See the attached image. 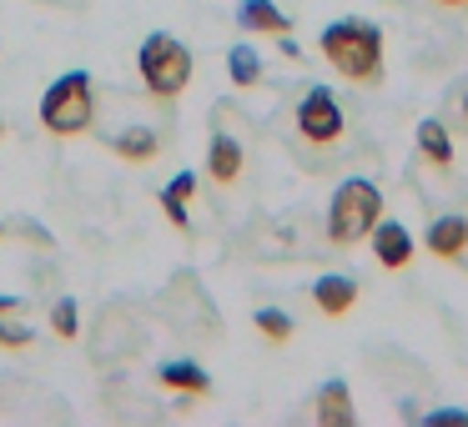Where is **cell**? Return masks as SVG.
<instances>
[{"mask_svg":"<svg viewBox=\"0 0 468 427\" xmlns=\"http://www.w3.org/2000/svg\"><path fill=\"white\" fill-rule=\"evenodd\" d=\"M242 166H247V151L237 146V136H212V151H207V176H212L217 186H237Z\"/></svg>","mask_w":468,"mask_h":427,"instance_id":"8","label":"cell"},{"mask_svg":"<svg viewBox=\"0 0 468 427\" xmlns=\"http://www.w3.org/2000/svg\"><path fill=\"white\" fill-rule=\"evenodd\" d=\"M428 422H468V412H458V407H438V412H428Z\"/></svg>","mask_w":468,"mask_h":427,"instance_id":"22","label":"cell"},{"mask_svg":"<svg viewBox=\"0 0 468 427\" xmlns=\"http://www.w3.org/2000/svg\"><path fill=\"white\" fill-rule=\"evenodd\" d=\"M438 5H448V11H468V0H438Z\"/></svg>","mask_w":468,"mask_h":427,"instance_id":"24","label":"cell"},{"mask_svg":"<svg viewBox=\"0 0 468 427\" xmlns=\"http://www.w3.org/2000/svg\"><path fill=\"white\" fill-rule=\"evenodd\" d=\"M237 26L262 31V36H287V31H292V21L277 11L272 0H242V5H237Z\"/></svg>","mask_w":468,"mask_h":427,"instance_id":"11","label":"cell"},{"mask_svg":"<svg viewBox=\"0 0 468 427\" xmlns=\"http://www.w3.org/2000/svg\"><path fill=\"white\" fill-rule=\"evenodd\" d=\"M156 202H162V212L172 216L176 232H186V226H192V216H186V206H182V202H172V196H156Z\"/></svg>","mask_w":468,"mask_h":427,"instance_id":"20","label":"cell"},{"mask_svg":"<svg viewBox=\"0 0 468 427\" xmlns=\"http://www.w3.org/2000/svg\"><path fill=\"white\" fill-rule=\"evenodd\" d=\"M343 106H337V96L327 91V86H313V91H303V101H297V136H303L307 146H337L343 141Z\"/></svg>","mask_w":468,"mask_h":427,"instance_id":"5","label":"cell"},{"mask_svg":"<svg viewBox=\"0 0 468 427\" xmlns=\"http://www.w3.org/2000/svg\"><path fill=\"white\" fill-rule=\"evenodd\" d=\"M0 347H5V352H26V347H31V332H26L21 322H11V317H0Z\"/></svg>","mask_w":468,"mask_h":427,"instance_id":"18","label":"cell"},{"mask_svg":"<svg viewBox=\"0 0 468 427\" xmlns=\"http://www.w3.org/2000/svg\"><path fill=\"white\" fill-rule=\"evenodd\" d=\"M51 332L66 337V342L81 332V312H76V302H56V307H51Z\"/></svg>","mask_w":468,"mask_h":427,"instance_id":"17","label":"cell"},{"mask_svg":"<svg viewBox=\"0 0 468 427\" xmlns=\"http://www.w3.org/2000/svg\"><path fill=\"white\" fill-rule=\"evenodd\" d=\"M448 106H453V121H458V126H463V131H468V81H463V86H458V91H453V101H448Z\"/></svg>","mask_w":468,"mask_h":427,"instance_id":"21","label":"cell"},{"mask_svg":"<svg viewBox=\"0 0 468 427\" xmlns=\"http://www.w3.org/2000/svg\"><path fill=\"white\" fill-rule=\"evenodd\" d=\"M96 121V86L86 71H66L41 96V126L51 136H86Z\"/></svg>","mask_w":468,"mask_h":427,"instance_id":"3","label":"cell"},{"mask_svg":"<svg viewBox=\"0 0 468 427\" xmlns=\"http://www.w3.org/2000/svg\"><path fill=\"white\" fill-rule=\"evenodd\" d=\"M21 312V302H16V297H0V317H16Z\"/></svg>","mask_w":468,"mask_h":427,"instance_id":"23","label":"cell"},{"mask_svg":"<svg viewBox=\"0 0 468 427\" xmlns=\"http://www.w3.org/2000/svg\"><path fill=\"white\" fill-rule=\"evenodd\" d=\"M252 322H257V332H262L272 347L292 342V317H287V312H272V307H262V312H257Z\"/></svg>","mask_w":468,"mask_h":427,"instance_id":"16","label":"cell"},{"mask_svg":"<svg viewBox=\"0 0 468 427\" xmlns=\"http://www.w3.org/2000/svg\"><path fill=\"white\" fill-rule=\"evenodd\" d=\"M162 196H172V202H182V206H186V202L197 196V172H176L172 182H166V192H162Z\"/></svg>","mask_w":468,"mask_h":427,"instance_id":"19","label":"cell"},{"mask_svg":"<svg viewBox=\"0 0 468 427\" xmlns=\"http://www.w3.org/2000/svg\"><path fill=\"white\" fill-rule=\"evenodd\" d=\"M156 382L172 387V392H186V397L212 392V377H207V367H197V362H166L162 372H156Z\"/></svg>","mask_w":468,"mask_h":427,"instance_id":"14","label":"cell"},{"mask_svg":"<svg viewBox=\"0 0 468 427\" xmlns=\"http://www.w3.org/2000/svg\"><path fill=\"white\" fill-rule=\"evenodd\" d=\"M428 252H433L438 262H458V256L468 252V222L463 216H438V222L428 226Z\"/></svg>","mask_w":468,"mask_h":427,"instance_id":"9","label":"cell"},{"mask_svg":"<svg viewBox=\"0 0 468 427\" xmlns=\"http://www.w3.org/2000/svg\"><path fill=\"white\" fill-rule=\"evenodd\" d=\"M0 141H5V126H0Z\"/></svg>","mask_w":468,"mask_h":427,"instance_id":"25","label":"cell"},{"mask_svg":"<svg viewBox=\"0 0 468 427\" xmlns=\"http://www.w3.org/2000/svg\"><path fill=\"white\" fill-rule=\"evenodd\" d=\"M418 156H423V161H433L438 172H448V166H453V136H448V121H438V116L418 121Z\"/></svg>","mask_w":468,"mask_h":427,"instance_id":"10","label":"cell"},{"mask_svg":"<svg viewBox=\"0 0 468 427\" xmlns=\"http://www.w3.org/2000/svg\"><path fill=\"white\" fill-rule=\"evenodd\" d=\"M106 146H112L122 161H152V156L162 151V136H156L152 126H126V131H116Z\"/></svg>","mask_w":468,"mask_h":427,"instance_id":"12","label":"cell"},{"mask_svg":"<svg viewBox=\"0 0 468 427\" xmlns=\"http://www.w3.org/2000/svg\"><path fill=\"white\" fill-rule=\"evenodd\" d=\"M317 46H323L327 66H333L343 81H353V86H378L383 81V31H378L373 21L343 16V21H333L323 36H317Z\"/></svg>","mask_w":468,"mask_h":427,"instance_id":"1","label":"cell"},{"mask_svg":"<svg viewBox=\"0 0 468 427\" xmlns=\"http://www.w3.org/2000/svg\"><path fill=\"white\" fill-rule=\"evenodd\" d=\"M317 422H327V427H353V397H347V382L343 377H333V382L317 392Z\"/></svg>","mask_w":468,"mask_h":427,"instance_id":"13","label":"cell"},{"mask_svg":"<svg viewBox=\"0 0 468 427\" xmlns=\"http://www.w3.org/2000/svg\"><path fill=\"white\" fill-rule=\"evenodd\" d=\"M136 71L156 101H176L192 81V51L176 36H146L142 51H136Z\"/></svg>","mask_w":468,"mask_h":427,"instance_id":"4","label":"cell"},{"mask_svg":"<svg viewBox=\"0 0 468 427\" xmlns=\"http://www.w3.org/2000/svg\"><path fill=\"white\" fill-rule=\"evenodd\" d=\"M313 302H317V312L323 317H343V312H353L357 307V282L353 276H317L313 282Z\"/></svg>","mask_w":468,"mask_h":427,"instance_id":"7","label":"cell"},{"mask_svg":"<svg viewBox=\"0 0 468 427\" xmlns=\"http://www.w3.org/2000/svg\"><path fill=\"white\" fill-rule=\"evenodd\" d=\"M383 222V192L367 176H353L333 192L327 206V242L333 246H357L363 236H373V226Z\"/></svg>","mask_w":468,"mask_h":427,"instance_id":"2","label":"cell"},{"mask_svg":"<svg viewBox=\"0 0 468 427\" xmlns=\"http://www.w3.org/2000/svg\"><path fill=\"white\" fill-rule=\"evenodd\" d=\"M227 76H232V86H257L262 81V56L252 51V46H232V51H227Z\"/></svg>","mask_w":468,"mask_h":427,"instance_id":"15","label":"cell"},{"mask_svg":"<svg viewBox=\"0 0 468 427\" xmlns=\"http://www.w3.org/2000/svg\"><path fill=\"white\" fill-rule=\"evenodd\" d=\"M373 256H378L383 272H403V266H413V236H408V226L378 222L373 226Z\"/></svg>","mask_w":468,"mask_h":427,"instance_id":"6","label":"cell"}]
</instances>
